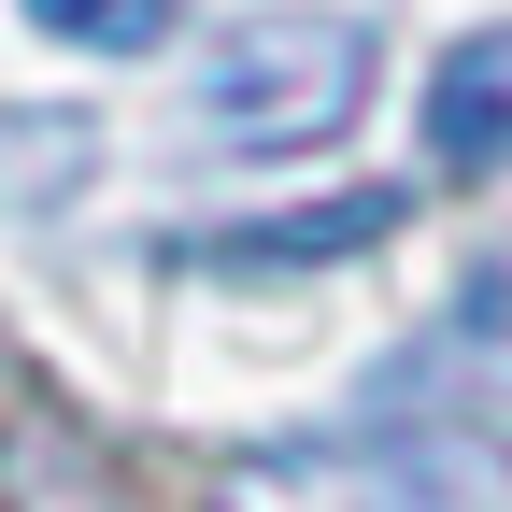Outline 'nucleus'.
Returning <instances> with one entry per match:
<instances>
[{"label": "nucleus", "mask_w": 512, "mask_h": 512, "mask_svg": "<svg viewBox=\"0 0 512 512\" xmlns=\"http://www.w3.org/2000/svg\"><path fill=\"white\" fill-rule=\"evenodd\" d=\"M29 29L43 43H86V57H143L171 29V0H29Z\"/></svg>", "instance_id": "5"}, {"label": "nucleus", "mask_w": 512, "mask_h": 512, "mask_svg": "<svg viewBox=\"0 0 512 512\" xmlns=\"http://www.w3.org/2000/svg\"><path fill=\"white\" fill-rule=\"evenodd\" d=\"M427 171H512V29H470L427 72Z\"/></svg>", "instance_id": "4"}, {"label": "nucleus", "mask_w": 512, "mask_h": 512, "mask_svg": "<svg viewBox=\"0 0 512 512\" xmlns=\"http://www.w3.org/2000/svg\"><path fill=\"white\" fill-rule=\"evenodd\" d=\"M512 399V242H484L456 299L370 370V413H498Z\"/></svg>", "instance_id": "3"}, {"label": "nucleus", "mask_w": 512, "mask_h": 512, "mask_svg": "<svg viewBox=\"0 0 512 512\" xmlns=\"http://www.w3.org/2000/svg\"><path fill=\"white\" fill-rule=\"evenodd\" d=\"M228 512H512V456L484 441V413H384L228 456Z\"/></svg>", "instance_id": "2"}, {"label": "nucleus", "mask_w": 512, "mask_h": 512, "mask_svg": "<svg viewBox=\"0 0 512 512\" xmlns=\"http://www.w3.org/2000/svg\"><path fill=\"white\" fill-rule=\"evenodd\" d=\"M370 57H384L370 15H342V0H271V15H242V29L200 43L185 114L228 157H313V143H342L370 114Z\"/></svg>", "instance_id": "1"}]
</instances>
